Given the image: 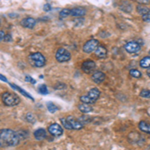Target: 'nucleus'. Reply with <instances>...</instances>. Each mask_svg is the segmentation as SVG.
Listing matches in <instances>:
<instances>
[{
	"label": "nucleus",
	"mask_w": 150,
	"mask_h": 150,
	"mask_svg": "<svg viewBox=\"0 0 150 150\" xmlns=\"http://www.w3.org/2000/svg\"><path fill=\"white\" fill-rule=\"evenodd\" d=\"M4 41H6V42H8V41H11L12 40V37L10 34H5V36H4Z\"/></svg>",
	"instance_id": "nucleus-32"
},
{
	"label": "nucleus",
	"mask_w": 150,
	"mask_h": 150,
	"mask_svg": "<svg viewBox=\"0 0 150 150\" xmlns=\"http://www.w3.org/2000/svg\"><path fill=\"white\" fill-rule=\"evenodd\" d=\"M64 87H65V84H63V83H58L57 85L54 86V88L55 89H60V88H64Z\"/></svg>",
	"instance_id": "nucleus-33"
},
{
	"label": "nucleus",
	"mask_w": 150,
	"mask_h": 150,
	"mask_svg": "<svg viewBox=\"0 0 150 150\" xmlns=\"http://www.w3.org/2000/svg\"><path fill=\"white\" fill-rule=\"evenodd\" d=\"M136 10H137V12H138L139 14H141V15H144V14L150 13V9L148 8V7L142 5V4H139V5L136 7Z\"/></svg>",
	"instance_id": "nucleus-20"
},
{
	"label": "nucleus",
	"mask_w": 150,
	"mask_h": 150,
	"mask_svg": "<svg viewBox=\"0 0 150 150\" xmlns=\"http://www.w3.org/2000/svg\"><path fill=\"white\" fill-rule=\"evenodd\" d=\"M47 109H48L49 112L54 113V112H56V111L58 110V107L53 102H48L47 103Z\"/></svg>",
	"instance_id": "nucleus-23"
},
{
	"label": "nucleus",
	"mask_w": 150,
	"mask_h": 150,
	"mask_svg": "<svg viewBox=\"0 0 150 150\" xmlns=\"http://www.w3.org/2000/svg\"><path fill=\"white\" fill-rule=\"evenodd\" d=\"M25 81H27V82H31L32 84H35L36 83V81H35V79H33L32 77H30L29 75H26L25 76Z\"/></svg>",
	"instance_id": "nucleus-30"
},
{
	"label": "nucleus",
	"mask_w": 150,
	"mask_h": 150,
	"mask_svg": "<svg viewBox=\"0 0 150 150\" xmlns=\"http://www.w3.org/2000/svg\"><path fill=\"white\" fill-rule=\"evenodd\" d=\"M91 79H92V81L95 82V83L100 84L101 82H103L104 79H105V74L101 71H96L91 75Z\"/></svg>",
	"instance_id": "nucleus-12"
},
{
	"label": "nucleus",
	"mask_w": 150,
	"mask_h": 150,
	"mask_svg": "<svg viewBox=\"0 0 150 150\" xmlns=\"http://www.w3.org/2000/svg\"><path fill=\"white\" fill-rule=\"evenodd\" d=\"M38 91H39V93L43 94V95H46V94H48V88L45 84H41V85L38 87Z\"/></svg>",
	"instance_id": "nucleus-26"
},
{
	"label": "nucleus",
	"mask_w": 150,
	"mask_h": 150,
	"mask_svg": "<svg viewBox=\"0 0 150 150\" xmlns=\"http://www.w3.org/2000/svg\"><path fill=\"white\" fill-rule=\"evenodd\" d=\"M139 95L144 98H150V90H148V89H143V90L140 91Z\"/></svg>",
	"instance_id": "nucleus-28"
},
{
	"label": "nucleus",
	"mask_w": 150,
	"mask_h": 150,
	"mask_svg": "<svg viewBox=\"0 0 150 150\" xmlns=\"http://www.w3.org/2000/svg\"><path fill=\"white\" fill-rule=\"evenodd\" d=\"M70 58H71V54L65 48H59V49H57L56 53H55V59L58 62H60V63L69 61Z\"/></svg>",
	"instance_id": "nucleus-4"
},
{
	"label": "nucleus",
	"mask_w": 150,
	"mask_h": 150,
	"mask_svg": "<svg viewBox=\"0 0 150 150\" xmlns=\"http://www.w3.org/2000/svg\"><path fill=\"white\" fill-rule=\"evenodd\" d=\"M60 121H61L62 125H63V127L65 128V129H68V130L72 129L71 125H70V123L68 122V120H67L66 118H61V119H60Z\"/></svg>",
	"instance_id": "nucleus-27"
},
{
	"label": "nucleus",
	"mask_w": 150,
	"mask_h": 150,
	"mask_svg": "<svg viewBox=\"0 0 150 150\" xmlns=\"http://www.w3.org/2000/svg\"><path fill=\"white\" fill-rule=\"evenodd\" d=\"M20 138L11 129H0V147H11L18 145Z\"/></svg>",
	"instance_id": "nucleus-1"
},
{
	"label": "nucleus",
	"mask_w": 150,
	"mask_h": 150,
	"mask_svg": "<svg viewBox=\"0 0 150 150\" xmlns=\"http://www.w3.org/2000/svg\"><path fill=\"white\" fill-rule=\"evenodd\" d=\"M94 53H95V55L98 58H104L107 55V49L105 47L101 46V45H98L95 48V50H94Z\"/></svg>",
	"instance_id": "nucleus-14"
},
{
	"label": "nucleus",
	"mask_w": 150,
	"mask_h": 150,
	"mask_svg": "<svg viewBox=\"0 0 150 150\" xmlns=\"http://www.w3.org/2000/svg\"><path fill=\"white\" fill-rule=\"evenodd\" d=\"M70 12H71V9H68V8H64L60 11L59 13V17L61 19H63L65 17H67L68 15H70Z\"/></svg>",
	"instance_id": "nucleus-22"
},
{
	"label": "nucleus",
	"mask_w": 150,
	"mask_h": 150,
	"mask_svg": "<svg viewBox=\"0 0 150 150\" xmlns=\"http://www.w3.org/2000/svg\"><path fill=\"white\" fill-rule=\"evenodd\" d=\"M138 127L142 132H145V133H148V134H150V124L148 122L140 121L139 124H138Z\"/></svg>",
	"instance_id": "nucleus-16"
},
{
	"label": "nucleus",
	"mask_w": 150,
	"mask_h": 150,
	"mask_svg": "<svg viewBox=\"0 0 150 150\" xmlns=\"http://www.w3.org/2000/svg\"><path fill=\"white\" fill-rule=\"evenodd\" d=\"M48 132H49L52 136L58 137L63 134V129H62V127L60 126L59 124H57V123H52V124L49 125V127H48Z\"/></svg>",
	"instance_id": "nucleus-6"
},
{
	"label": "nucleus",
	"mask_w": 150,
	"mask_h": 150,
	"mask_svg": "<svg viewBox=\"0 0 150 150\" xmlns=\"http://www.w3.org/2000/svg\"><path fill=\"white\" fill-rule=\"evenodd\" d=\"M142 19H143V21H146V22L150 21V13H147V14L142 15Z\"/></svg>",
	"instance_id": "nucleus-31"
},
{
	"label": "nucleus",
	"mask_w": 150,
	"mask_h": 150,
	"mask_svg": "<svg viewBox=\"0 0 150 150\" xmlns=\"http://www.w3.org/2000/svg\"><path fill=\"white\" fill-rule=\"evenodd\" d=\"M86 11L84 8H81V7H75V8L71 9V12H70V15L75 16V17H80V16L85 15Z\"/></svg>",
	"instance_id": "nucleus-15"
},
{
	"label": "nucleus",
	"mask_w": 150,
	"mask_h": 150,
	"mask_svg": "<svg viewBox=\"0 0 150 150\" xmlns=\"http://www.w3.org/2000/svg\"><path fill=\"white\" fill-rule=\"evenodd\" d=\"M129 74L131 75L132 77H134V78H140V77H141V72L137 69H131Z\"/></svg>",
	"instance_id": "nucleus-25"
},
{
	"label": "nucleus",
	"mask_w": 150,
	"mask_h": 150,
	"mask_svg": "<svg viewBox=\"0 0 150 150\" xmlns=\"http://www.w3.org/2000/svg\"><path fill=\"white\" fill-rule=\"evenodd\" d=\"M36 24V19L32 18V17H27V18H24L21 20L20 22V25L22 26V27H25V28H33L35 26Z\"/></svg>",
	"instance_id": "nucleus-10"
},
{
	"label": "nucleus",
	"mask_w": 150,
	"mask_h": 150,
	"mask_svg": "<svg viewBox=\"0 0 150 150\" xmlns=\"http://www.w3.org/2000/svg\"><path fill=\"white\" fill-rule=\"evenodd\" d=\"M139 64L142 68H149L150 67V56L143 57L141 60H140Z\"/></svg>",
	"instance_id": "nucleus-19"
},
{
	"label": "nucleus",
	"mask_w": 150,
	"mask_h": 150,
	"mask_svg": "<svg viewBox=\"0 0 150 150\" xmlns=\"http://www.w3.org/2000/svg\"><path fill=\"white\" fill-rule=\"evenodd\" d=\"M99 45L98 40L96 39H90L88 40L85 44L83 45V51L85 53H90L95 50V48Z\"/></svg>",
	"instance_id": "nucleus-7"
},
{
	"label": "nucleus",
	"mask_w": 150,
	"mask_h": 150,
	"mask_svg": "<svg viewBox=\"0 0 150 150\" xmlns=\"http://www.w3.org/2000/svg\"><path fill=\"white\" fill-rule=\"evenodd\" d=\"M78 109L83 113H90L93 110V108L90 106V104H86V103H81L78 105Z\"/></svg>",
	"instance_id": "nucleus-17"
},
{
	"label": "nucleus",
	"mask_w": 150,
	"mask_h": 150,
	"mask_svg": "<svg viewBox=\"0 0 150 150\" xmlns=\"http://www.w3.org/2000/svg\"><path fill=\"white\" fill-rule=\"evenodd\" d=\"M148 150H150V147H149V148H148Z\"/></svg>",
	"instance_id": "nucleus-38"
},
{
	"label": "nucleus",
	"mask_w": 150,
	"mask_h": 150,
	"mask_svg": "<svg viewBox=\"0 0 150 150\" xmlns=\"http://www.w3.org/2000/svg\"><path fill=\"white\" fill-rule=\"evenodd\" d=\"M0 80L1 81H4V82H7V78L5 76H3L2 74H0Z\"/></svg>",
	"instance_id": "nucleus-36"
},
{
	"label": "nucleus",
	"mask_w": 150,
	"mask_h": 150,
	"mask_svg": "<svg viewBox=\"0 0 150 150\" xmlns=\"http://www.w3.org/2000/svg\"><path fill=\"white\" fill-rule=\"evenodd\" d=\"M87 96H88V97L90 98V100L94 103V102H96V100H97L99 98V96H100V91H99L98 88L94 87V88H91L90 90L88 91Z\"/></svg>",
	"instance_id": "nucleus-11"
},
{
	"label": "nucleus",
	"mask_w": 150,
	"mask_h": 150,
	"mask_svg": "<svg viewBox=\"0 0 150 150\" xmlns=\"http://www.w3.org/2000/svg\"><path fill=\"white\" fill-rule=\"evenodd\" d=\"M43 9H44V11H49L50 9H51V6L49 5V4H45L44 5V7H43Z\"/></svg>",
	"instance_id": "nucleus-34"
},
{
	"label": "nucleus",
	"mask_w": 150,
	"mask_h": 150,
	"mask_svg": "<svg viewBox=\"0 0 150 150\" xmlns=\"http://www.w3.org/2000/svg\"><path fill=\"white\" fill-rule=\"evenodd\" d=\"M33 135H34L36 140H43V139L46 138L47 132H46V130L43 129V128H39V129L35 130L34 133H33Z\"/></svg>",
	"instance_id": "nucleus-13"
},
{
	"label": "nucleus",
	"mask_w": 150,
	"mask_h": 150,
	"mask_svg": "<svg viewBox=\"0 0 150 150\" xmlns=\"http://www.w3.org/2000/svg\"><path fill=\"white\" fill-rule=\"evenodd\" d=\"M25 119L27 120L29 123H35V121H36L35 115L33 114V113H30V112L25 115Z\"/></svg>",
	"instance_id": "nucleus-24"
},
{
	"label": "nucleus",
	"mask_w": 150,
	"mask_h": 150,
	"mask_svg": "<svg viewBox=\"0 0 150 150\" xmlns=\"http://www.w3.org/2000/svg\"><path fill=\"white\" fill-rule=\"evenodd\" d=\"M147 75H148L149 78H150V67H149V68H147Z\"/></svg>",
	"instance_id": "nucleus-37"
},
{
	"label": "nucleus",
	"mask_w": 150,
	"mask_h": 150,
	"mask_svg": "<svg viewBox=\"0 0 150 150\" xmlns=\"http://www.w3.org/2000/svg\"><path fill=\"white\" fill-rule=\"evenodd\" d=\"M80 101L82 103H86V104H92L93 102L90 100V98L88 97L87 95H82L80 96Z\"/></svg>",
	"instance_id": "nucleus-29"
},
{
	"label": "nucleus",
	"mask_w": 150,
	"mask_h": 150,
	"mask_svg": "<svg viewBox=\"0 0 150 150\" xmlns=\"http://www.w3.org/2000/svg\"><path fill=\"white\" fill-rule=\"evenodd\" d=\"M66 119L68 120V122L70 123V125H71L72 129L80 130V129H82V128H83V126H84L83 123H81L78 119H76V118L72 117V116H68V117H67Z\"/></svg>",
	"instance_id": "nucleus-9"
},
{
	"label": "nucleus",
	"mask_w": 150,
	"mask_h": 150,
	"mask_svg": "<svg viewBox=\"0 0 150 150\" xmlns=\"http://www.w3.org/2000/svg\"><path fill=\"white\" fill-rule=\"evenodd\" d=\"M4 36H5V33L3 31H0V41H2L4 39Z\"/></svg>",
	"instance_id": "nucleus-35"
},
{
	"label": "nucleus",
	"mask_w": 150,
	"mask_h": 150,
	"mask_svg": "<svg viewBox=\"0 0 150 150\" xmlns=\"http://www.w3.org/2000/svg\"><path fill=\"white\" fill-rule=\"evenodd\" d=\"M28 62L30 65L36 68H41L46 64V59H45L44 55L40 52H34L28 55Z\"/></svg>",
	"instance_id": "nucleus-2"
},
{
	"label": "nucleus",
	"mask_w": 150,
	"mask_h": 150,
	"mask_svg": "<svg viewBox=\"0 0 150 150\" xmlns=\"http://www.w3.org/2000/svg\"><path fill=\"white\" fill-rule=\"evenodd\" d=\"M1 100L6 106H15L20 103V98L16 94L11 92H3L1 94Z\"/></svg>",
	"instance_id": "nucleus-3"
},
{
	"label": "nucleus",
	"mask_w": 150,
	"mask_h": 150,
	"mask_svg": "<svg viewBox=\"0 0 150 150\" xmlns=\"http://www.w3.org/2000/svg\"><path fill=\"white\" fill-rule=\"evenodd\" d=\"M95 66H96L95 62L92 61V60H85L81 65V69H82V71L85 72V73H90L91 71L94 70Z\"/></svg>",
	"instance_id": "nucleus-8"
},
{
	"label": "nucleus",
	"mask_w": 150,
	"mask_h": 150,
	"mask_svg": "<svg viewBox=\"0 0 150 150\" xmlns=\"http://www.w3.org/2000/svg\"><path fill=\"white\" fill-rule=\"evenodd\" d=\"M120 8H121L124 12H131V10H132L131 4L128 3V2H123L121 5H120Z\"/></svg>",
	"instance_id": "nucleus-21"
},
{
	"label": "nucleus",
	"mask_w": 150,
	"mask_h": 150,
	"mask_svg": "<svg viewBox=\"0 0 150 150\" xmlns=\"http://www.w3.org/2000/svg\"><path fill=\"white\" fill-rule=\"evenodd\" d=\"M9 84H10V86H11V87H12V88H13V89H15V90L19 91V92H20L21 94H22V95H24V96H25V97H27V98H29V99H31V100L33 101V97H32V96H31V95H30V94H29V93H27V92H26L25 90H23L22 88H20V87H19V86H17V85H14L13 83H9Z\"/></svg>",
	"instance_id": "nucleus-18"
},
{
	"label": "nucleus",
	"mask_w": 150,
	"mask_h": 150,
	"mask_svg": "<svg viewBox=\"0 0 150 150\" xmlns=\"http://www.w3.org/2000/svg\"><path fill=\"white\" fill-rule=\"evenodd\" d=\"M124 48L129 53H137L141 49V45L137 41H129L124 45Z\"/></svg>",
	"instance_id": "nucleus-5"
}]
</instances>
